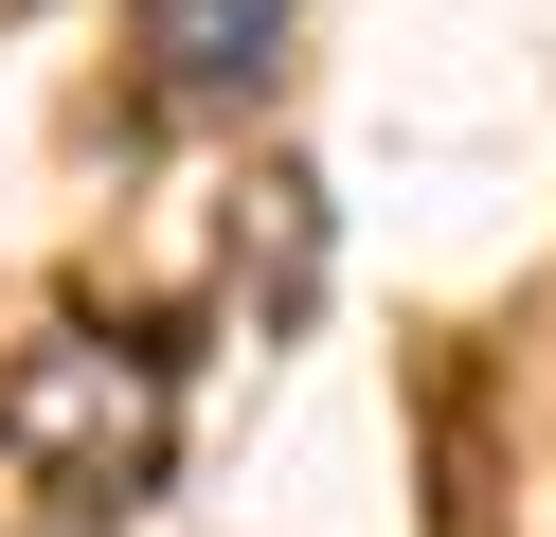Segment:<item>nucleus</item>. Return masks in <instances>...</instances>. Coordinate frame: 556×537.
<instances>
[{
	"label": "nucleus",
	"instance_id": "f257e3e1",
	"mask_svg": "<svg viewBox=\"0 0 556 537\" xmlns=\"http://www.w3.org/2000/svg\"><path fill=\"white\" fill-rule=\"evenodd\" d=\"M0 465L126 520L180 465V341H144V322H37L0 358Z\"/></svg>",
	"mask_w": 556,
	"mask_h": 537
},
{
	"label": "nucleus",
	"instance_id": "f03ea898",
	"mask_svg": "<svg viewBox=\"0 0 556 537\" xmlns=\"http://www.w3.org/2000/svg\"><path fill=\"white\" fill-rule=\"evenodd\" d=\"M269 36H288V0H126V54H144L162 107H252Z\"/></svg>",
	"mask_w": 556,
	"mask_h": 537
}]
</instances>
